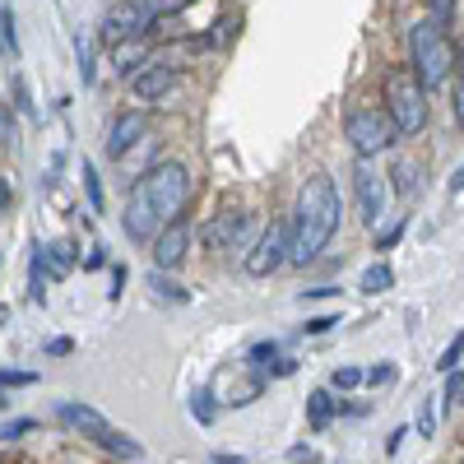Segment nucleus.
Returning a JSON list of instances; mask_svg holds the SVG:
<instances>
[{"label":"nucleus","instance_id":"51","mask_svg":"<svg viewBox=\"0 0 464 464\" xmlns=\"http://www.w3.org/2000/svg\"><path fill=\"white\" fill-rule=\"evenodd\" d=\"M0 265H5V256H0Z\"/></svg>","mask_w":464,"mask_h":464},{"label":"nucleus","instance_id":"7","mask_svg":"<svg viewBox=\"0 0 464 464\" xmlns=\"http://www.w3.org/2000/svg\"><path fill=\"white\" fill-rule=\"evenodd\" d=\"M353 200H358V218L367 227H381L391 218V177H385L376 163L358 159L353 163Z\"/></svg>","mask_w":464,"mask_h":464},{"label":"nucleus","instance_id":"17","mask_svg":"<svg viewBox=\"0 0 464 464\" xmlns=\"http://www.w3.org/2000/svg\"><path fill=\"white\" fill-rule=\"evenodd\" d=\"M43 269H47V246L33 242V256H28V302H37V306L47 302V279H43Z\"/></svg>","mask_w":464,"mask_h":464},{"label":"nucleus","instance_id":"47","mask_svg":"<svg viewBox=\"0 0 464 464\" xmlns=\"http://www.w3.org/2000/svg\"><path fill=\"white\" fill-rule=\"evenodd\" d=\"M209 464H246L242 455H227V450H218V455H209Z\"/></svg>","mask_w":464,"mask_h":464},{"label":"nucleus","instance_id":"38","mask_svg":"<svg viewBox=\"0 0 464 464\" xmlns=\"http://www.w3.org/2000/svg\"><path fill=\"white\" fill-rule=\"evenodd\" d=\"M121 293H126V265H111V288H107V297L116 302Z\"/></svg>","mask_w":464,"mask_h":464},{"label":"nucleus","instance_id":"43","mask_svg":"<svg viewBox=\"0 0 464 464\" xmlns=\"http://www.w3.org/2000/svg\"><path fill=\"white\" fill-rule=\"evenodd\" d=\"M107 265V246H89V256H84V269H102Z\"/></svg>","mask_w":464,"mask_h":464},{"label":"nucleus","instance_id":"50","mask_svg":"<svg viewBox=\"0 0 464 464\" xmlns=\"http://www.w3.org/2000/svg\"><path fill=\"white\" fill-rule=\"evenodd\" d=\"M459 404H464V391H459Z\"/></svg>","mask_w":464,"mask_h":464},{"label":"nucleus","instance_id":"37","mask_svg":"<svg viewBox=\"0 0 464 464\" xmlns=\"http://www.w3.org/2000/svg\"><path fill=\"white\" fill-rule=\"evenodd\" d=\"M43 348H47V358H70L74 353V339H47Z\"/></svg>","mask_w":464,"mask_h":464},{"label":"nucleus","instance_id":"3","mask_svg":"<svg viewBox=\"0 0 464 464\" xmlns=\"http://www.w3.org/2000/svg\"><path fill=\"white\" fill-rule=\"evenodd\" d=\"M409 52H413L409 70L418 74V84H422V89H441V84H450V70H455V43L446 37V28H441V24H432V19L413 24V28H409Z\"/></svg>","mask_w":464,"mask_h":464},{"label":"nucleus","instance_id":"34","mask_svg":"<svg viewBox=\"0 0 464 464\" xmlns=\"http://www.w3.org/2000/svg\"><path fill=\"white\" fill-rule=\"evenodd\" d=\"M428 19L446 28V24L455 19V0H428Z\"/></svg>","mask_w":464,"mask_h":464},{"label":"nucleus","instance_id":"52","mask_svg":"<svg viewBox=\"0 0 464 464\" xmlns=\"http://www.w3.org/2000/svg\"><path fill=\"white\" fill-rule=\"evenodd\" d=\"M459 464H464V459H459Z\"/></svg>","mask_w":464,"mask_h":464},{"label":"nucleus","instance_id":"23","mask_svg":"<svg viewBox=\"0 0 464 464\" xmlns=\"http://www.w3.org/2000/svg\"><path fill=\"white\" fill-rule=\"evenodd\" d=\"M47 260H52L56 275H70L80 256H74V242H70V237H56V242H47Z\"/></svg>","mask_w":464,"mask_h":464},{"label":"nucleus","instance_id":"10","mask_svg":"<svg viewBox=\"0 0 464 464\" xmlns=\"http://www.w3.org/2000/svg\"><path fill=\"white\" fill-rule=\"evenodd\" d=\"M149 246H153L149 256H153V269H159V275H172V269H181L186 256H190V218H186V214L172 218Z\"/></svg>","mask_w":464,"mask_h":464},{"label":"nucleus","instance_id":"2","mask_svg":"<svg viewBox=\"0 0 464 464\" xmlns=\"http://www.w3.org/2000/svg\"><path fill=\"white\" fill-rule=\"evenodd\" d=\"M293 256L288 265H312L321 251L334 242V232L343 223V200L330 172H306L297 186V205H293Z\"/></svg>","mask_w":464,"mask_h":464},{"label":"nucleus","instance_id":"48","mask_svg":"<svg viewBox=\"0 0 464 464\" xmlns=\"http://www.w3.org/2000/svg\"><path fill=\"white\" fill-rule=\"evenodd\" d=\"M459 190H464V163H459L455 177H450V196H459Z\"/></svg>","mask_w":464,"mask_h":464},{"label":"nucleus","instance_id":"33","mask_svg":"<svg viewBox=\"0 0 464 464\" xmlns=\"http://www.w3.org/2000/svg\"><path fill=\"white\" fill-rule=\"evenodd\" d=\"M459 391H464V372L455 367V372H446V391H441L446 409H455V404H459Z\"/></svg>","mask_w":464,"mask_h":464},{"label":"nucleus","instance_id":"42","mask_svg":"<svg viewBox=\"0 0 464 464\" xmlns=\"http://www.w3.org/2000/svg\"><path fill=\"white\" fill-rule=\"evenodd\" d=\"M10 205H14V186H10V177H0V218L10 214Z\"/></svg>","mask_w":464,"mask_h":464},{"label":"nucleus","instance_id":"18","mask_svg":"<svg viewBox=\"0 0 464 464\" xmlns=\"http://www.w3.org/2000/svg\"><path fill=\"white\" fill-rule=\"evenodd\" d=\"M107 455H116V459H144V446L135 441V437H126V432H116V428H107V432H98L93 437Z\"/></svg>","mask_w":464,"mask_h":464},{"label":"nucleus","instance_id":"21","mask_svg":"<svg viewBox=\"0 0 464 464\" xmlns=\"http://www.w3.org/2000/svg\"><path fill=\"white\" fill-rule=\"evenodd\" d=\"M149 288H153V297H163V302H172V306H181V302H190V293L177 284V279H168V275H159V269H153L149 275Z\"/></svg>","mask_w":464,"mask_h":464},{"label":"nucleus","instance_id":"13","mask_svg":"<svg viewBox=\"0 0 464 464\" xmlns=\"http://www.w3.org/2000/svg\"><path fill=\"white\" fill-rule=\"evenodd\" d=\"M52 413H56V422H65L70 432H80V437H98V432H107L111 422L98 413V409H89V404H80V400H56L52 404Z\"/></svg>","mask_w":464,"mask_h":464},{"label":"nucleus","instance_id":"27","mask_svg":"<svg viewBox=\"0 0 464 464\" xmlns=\"http://www.w3.org/2000/svg\"><path fill=\"white\" fill-rule=\"evenodd\" d=\"M459 358H464V330H455V339L446 343V353L437 358V372H455V367H459Z\"/></svg>","mask_w":464,"mask_h":464},{"label":"nucleus","instance_id":"41","mask_svg":"<svg viewBox=\"0 0 464 464\" xmlns=\"http://www.w3.org/2000/svg\"><path fill=\"white\" fill-rule=\"evenodd\" d=\"M293 372H297V358H279L275 367L265 372V381H275V376H293Z\"/></svg>","mask_w":464,"mask_h":464},{"label":"nucleus","instance_id":"19","mask_svg":"<svg viewBox=\"0 0 464 464\" xmlns=\"http://www.w3.org/2000/svg\"><path fill=\"white\" fill-rule=\"evenodd\" d=\"M391 288H395V269L385 265V260H376V265H367V269H362L358 293H367V297H381V293H391Z\"/></svg>","mask_w":464,"mask_h":464},{"label":"nucleus","instance_id":"44","mask_svg":"<svg viewBox=\"0 0 464 464\" xmlns=\"http://www.w3.org/2000/svg\"><path fill=\"white\" fill-rule=\"evenodd\" d=\"M288 459H293V464H316V450H312V446H293Z\"/></svg>","mask_w":464,"mask_h":464},{"label":"nucleus","instance_id":"30","mask_svg":"<svg viewBox=\"0 0 464 464\" xmlns=\"http://www.w3.org/2000/svg\"><path fill=\"white\" fill-rule=\"evenodd\" d=\"M413 428H418V437H432V432H437V404H432V400H422V404H418Z\"/></svg>","mask_w":464,"mask_h":464},{"label":"nucleus","instance_id":"46","mask_svg":"<svg viewBox=\"0 0 464 464\" xmlns=\"http://www.w3.org/2000/svg\"><path fill=\"white\" fill-rule=\"evenodd\" d=\"M404 437H409V432H404V428H400V432H391V441H385V455H395V450H400V446H404Z\"/></svg>","mask_w":464,"mask_h":464},{"label":"nucleus","instance_id":"16","mask_svg":"<svg viewBox=\"0 0 464 464\" xmlns=\"http://www.w3.org/2000/svg\"><path fill=\"white\" fill-rule=\"evenodd\" d=\"M334 418H339L334 391H312V395H306V422H312V432H325Z\"/></svg>","mask_w":464,"mask_h":464},{"label":"nucleus","instance_id":"6","mask_svg":"<svg viewBox=\"0 0 464 464\" xmlns=\"http://www.w3.org/2000/svg\"><path fill=\"white\" fill-rule=\"evenodd\" d=\"M288 256H293V223H288V218H275V223H269L260 237L251 242V251L242 256V265H246L251 279H269L275 269L288 265Z\"/></svg>","mask_w":464,"mask_h":464},{"label":"nucleus","instance_id":"22","mask_svg":"<svg viewBox=\"0 0 464 464\" xmlns=\"http://www.w3.org/2000/svg\"><path fill=\"white\" fill-rule=\"evenodd\" d=\"M190 418H196V422H200V428H209V422L218 418V404H214V391H205V385H200V391H190Z\"/></svg>","mask_w":464,"mask_h":464},{"label":"nucleus","instance_id":"14","mask_svg":"<svg viewBox=\"0 0 464 464\" xmlns=\"http://www.w3.org/2000/svg\"><path fill=\"white\" fill-rule=\"evenodd\" d=\"M149 61H153V56H149V37H135V43L111 47V70L121 74V80H135Z\"/></svg>","mask_w":464,"mask_h":464},{"label":"nucleus","instance_id":"1","mask_svg":"<svg viewBox=\"0 0 464 464\" xmlns=\"http://www.w3.org/2000/svg\"><path fill=\"white\" fill-rule=\"evenodd\" d=\"M186 205H190V168L168 159L130 181V200L121 209V223L135 242H153L172 218L186 214Z\"/></svg>","mask_w":464,"mask_h":464},{"label":"nucleus","instance_id":"28","mask_svg":"<svg viewBox=\"0 0 464 464\" xmlns=\"http://www.w3.org/2000/svg\"><path fill=\"white\" fill-rule=\"evenodd\" d=\"M19 144V121H14V111L0 102V149H14Z\"/></svg>","mask_w":464,"mask_h":464},{"label":"nucleus","instance_id":"9","mask_svg":"<svg viewBox=\"0 0 464 464\" xmlns=\"http://www.w3.org/2000/svg\"><path fill=\"white\" fill-rule=\"evenodd\" d=\"M205 246L209 251H218V256H227V251H251V209H237V205H227V209H218V214H209V223H205Z\"/></svg>","mask_w":464,"mask_h":464},{"label":"nucleus","instance_id":"25","mask_svg":"<svg viewBox=\"0 0 464 464\" xmlns=\"http://www.w3.org/2000/svg\"><path fill=\"white\" fill-rule=\"evenodd\" d=\"M353 385H367V372L362 367H334L330 391H353Z\"/></svg>","mask_w":464,"mask_h":464},{"label":"nucleus","instance_id":"29","mask_svg":"<svg viewBox=\"0 0 464 464\" xmlns=\"http://www.w3.org/2000/svg\"><path fill=\"white\" fill-rule=\"evenodd\" d=\"M395 381H400V367H395V362L367 367V385H372V391H381V385H395Z\"/></svg>","mask_w":464,"mask_h":464},{"label":"nucleus","instance_id":"8","mask_svg":"<svg viewBox=\"0 0 464 464\" xmlns=\"http://www.w3.org/2000/svg\"><path fill=\"white\" fill-rule=\"evenodd\" d=\"M153 24H159L153 0H121V5H111L107 19H102V43H107V47L135 43V37H144Z\"/></svg>","mask_w":464,"mask_h":464},{"label":"nucleus","instance_id":"31","mask_svg":"<svg viewBox=\"0 0 464 464\" xmlns=\"http://www.w3.org/2000/svg\"><path fill=\"white\" fill-rule=\"evenodd\" d=\"M450 116H455V126L464 130V74L450 80Z\"/></svg>","mask_w":464,"mask_h":464},{"label":"nucleus","instance_id":"11","mask_svg":"<svg viewBox=\"0 0 464 464\" xmlns=\"http://www.w3.org/2000/svg\"><path fill=\"white\" fill-rule=\"evenodd\" d=\"M144 140H149V116H144L140 107H130V111L116 116L111 130H107V159H116V163L130 159V153H135Z\"/></svg>","mask_w":464,"mask_h":464},{"label":"nucleus","instance_id":"40","mask_svg":"<svg viewBox=\"0 0 464 464\" xmlns=\"http://www.w3.org/2000/svg\"><path fill=\"white\" fill-rule=\"evenodd\" d=\"M37 376L33 372H0V391H5V385H33Z\"/></svg>","mask_w":464,"mask_h":464},{"label":"nucleus","instance_id":"20","mask_svg":"<svg viewBox=\"0 0 464 464\" xmlns=\"http://www.w3.org/2000/svg\"><path fill=\"white\" fill-rule=\"evenodd\" d=\"M279 358H284V353H279V343H275V339H260V343H251V348H246V367H251V372H260V376H265L269 367H275Z\"/></svg>","mask_w":464,"mask_h":464},{"label":"nucleus","instance_id":"12","mask_svg":"<svg viewBox=\"0 0 464 464\" xmlns=\"http://www.w3.org/2000/svg\"><path fill=\"white\" fill-rule=\"evenodd\" d=\"M177 84H181V70H177L172 61L153 56V61L135 74V80H130V93H135V102H163Z\"/></svg>","mask_w":464,"mask_h":464},{"label":"nucleus","instance_id":"24","mask_svg":"<svg viewBox=\"0 0 464 464\" xmlns=\"http://www.w3.org/2000/svg\"><path fill=\"white\" fill-rule=\"evenodd\" d=\"M84 196H89V209H93V214L107 209V196H102V181H98L93 163H84Z\"/></svg>","mask_w":464,"mask_h":464},{"label":"nucleus","instance_id":"5","mask_svg":"<svg viewBox=\"0 0 464 464\" xmlns=\"http://www.w3.org/2000/svg\"><path fill=\"white\" fill-rule=\"evenodd\" d=\"M385 111H391V121L400 130V140L418 135L422 126H428V89L418 84V74L409 65H395L391 74H385Z\"/></svg>","mask_w":464,"mask_h":464},{"label":"nucleus","instance_id":"49","mask_svg":"<svg viewBox=\"0 0 464 464\" xmlns=\"http://www.w3.org/2000/svg\"><path fill=\"white\" fill-rule=\"evenodd\" d=\"M455 56H459V74H464V33H459V43H455Z\"/></svg>","mask_w":464,"mask_h":464},{"label":"nucleus","instance_id":"45","mask_svg":"<svg viewBox=\"0 0 464 464\" xmlns=\"http://www.w3.org/2000/svg\"><path fill=\"white\" fill-rule=\"evenodd\" d=\"M334 293H339V288H330V284H325V288H306V293H302V302H316V297H334Z\"/></svg>","mask_w":464,"mask_h":464},{"label":"nucleus","instance_id":"35","mask_svg":"<svg viewBox=\"0 0 464 464\" xmlns=\"http://www.w3.org/2000/svg\"><path fill=\"white\" fill-rule=\"evenodd\" d=\"M400 237H404V218H395L391 227H385V232H381V237H376V251H391V246H395Z\"/></svg>","mask_w":464,"mask_h":464},{"label":"nucleus","instance_id":"26","mask_svg":"<svg viewBox=\"0 0 464 464\" xmlns=\"http://www.w3.org/2000/svg\"><path fill=\"white\" fill-rule=\"evenodd\" d=\"M28 432H37V418H5L0 422V441H19Z\"/></svg>","mask_w":464,"mask_h":464},{"label":"nucleus","instance_id":"15","mask_svg":"<svg viewBox=\"0 0 464 464\" xmlns=\"http://www.w3.org/2000/svg\"><path fill=\"white\" fill-rule=\"evenodd\" d=\"M385 177H391V196H400V200H418V196H422V163L400 159Z\"/></svg>","mask_w":464,"mask_h":464},{"label":"nucleus","instance_id":"36","mask_svg":"<svg viewBox=\"0 0 464 464\" xmlns=\"http://www.w3.org/2000/svg\"><path fill=\"white\" fill-rule=\"evenodd\" d=\"M186 5H196V0H153V10H159V24L172 19V14H181Z\"/></svg>","mask_w":464,"mask_h":464},{"label":"nucleus","instance_id":"4","mask_svg":"<svg viewBox=\"0 0 464 464\" xmlns=\"http://www.w3.org/2000/svg\"><path fill=\"white\" fill-rule=\"evenodd\" d=\"M343 140L348 149H353V159H381L385 149L400 144V130L391 121V111H385L381 102H353L343 116Z\"/></svg>","mask_w":464,"mask_h":464},{"label":"nucleus","instance_id":"39","mask_svg":"<svg viewBox=\"0 0 464 464\" xmlns=\"http://www.w3.org/2000/svg\"><path fill=\"white\" fill-rule=\"evenodd\" d=\"M80 74H84V84L93 80V47L84 43V37H80Z\"/></svg>","mask_w":464,"mask_h":464},{"label":"nucleus","instance_id":"32","mask_svg":"<svg viewBox=\"0 0 464 464\" xmlns=\"http://www.w3.org/2000/svg\"><path fill=\"white\" fill-rule=\"evenodd\" d=\"M334 325H343V316H339V312H325V316H312V321H306L302 334H330Z\"/></svg>","mask_w":464,"mask_h":464}]
</instances>
